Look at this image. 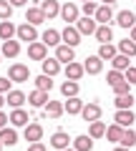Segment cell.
Here are the masks:
<instances>
[{
  "label": "cell",
  "mask_w": 136,
  "mask_h": 151,
  "mask_svg": "<svg viewBox=\"0 0 136 151\" xmlns=\"http://www.w3.org/2000/svg\"><path fill=\"white\" fill-rule=\"evenodd\" d=\"M8 78L15 81V83H23V81L30 78V70H28V65H23V63H13L10 70H8Z\"/></svg>",
  "instance_id": "1"
},
{
  "label": "cell",
  "mask_w": 136,
  "mask_h": 151,
  "mask_svg": "<svg viewBox=\"0 0 136 151\" xmlns=\"http://www.w3.org/2000/svg\"><path fill=\"white\" fill-rule=\"evenodd\" d=\"M76 28H78V33H81V35H96V20H93V18H88V15L78 18V20H76Z\"/></svg>",
  "instance_id": "2"
},
{
  "label": "cell",
  "mask_w": 136,
  "mask_h": 151,
  "mask_svg": "<svg viewBox=\"0 0 136 151\" xmlns=\"http://www.w3.org/2000/svg\"><path fill=\"white\" fill-rule=\"evenodd\" d=\"M60 40H65V45H78L81 43V33H78V28H73V25H65V30L60 33Z\"/></svg>",
  "instance_id": "3"
},
{
  "label": "cell",
  "mask_w": 136,
  "mask_h": 151,
  "mask_svg": "<svg viewBox=\"0 0 136 151\" xmlns=\"http://www.w3.org/2000/svg\"><path fill=\"white\" fill-rule=\"evenodd\" d=\"M83 68H86V73H91V76L101 73V68H104V58H101V55H88L86 63H83Z\"/></svg>",
  "instance_id": "4"
},
{
  "label": "cell",
  "mask_w": 136,
  "mask_h": 151,
  "mask_svg": "<svg viewBox=\"0 0 136 151\" xmlns=\"http://www.w3.org/2000/svg\"><path fill=\"white\" fill-rule=\"evenodd\" d=\"M28 55L33 60H45L48 58V48H45V43H30L28 45Z\"/></svg>",
  "instance_id": "5"
},
{
  "label": "cell",
  "mask_w": 136,
  "mask_h": 151,
  "mask_svg": "<svg viewBox=\"0 0 136 151\" xmlns=\"http://www.w3.org/2000/svg\"><path fill=\"white\" fill-rule=\"evenodd\" d=\"M38 38V33H35V25H30V23H23V25H18V40H35Z\"/></svg>",
  "instance_id": "6"
},
{
  "label": "cell",
  "mask_w": 136,
  "mask_h": 151,
  "mask_svg": "<svg viewBox=\"0 0 136 151\" xmlns=\"http://www.w3.org/2000/svg\"><path fill=\"white\" fill-rule=\"evenodd\" d=\"M81 116H83V121H98L101 119V106H98V103H86L83 111H81Z\"/></svg>",
  "instance_id": "7"
},
{
  "label": "cell",
  "mask_w": 136,
  "mask_h": 151,
  "mask_svg": "<svg viewBox=\"0 0 136 151\" xmlns=\"http://www.w3.org/2000/svg\"><path fill=\"white\" fill-rule=\"evenodd\" d=\"M25 20L30 23V25H40L43 20H48V15H45L40 8H28V13H25Z\"/></svg>",
  "instance_id": "8"
},
{
  "label": "cell",
  "mask_w": 136,
  "mask_h": 151,
  "mask_svg": "<svg viewBox=\"0 0 136 151\" xmlns=\"http://www.w3.org/2000/svg\"><path fill=\"white\" fill-rule=\"evenodd\" d=\"M28 101H30V106H35V108H40V106H45V103L50 101L48 98V91H40V88H35V91L28 96Z\"/></svg>",
  "instance_id": "9"
},
{
  "label": "cell",
  "mask_w": 136,
  "mask_h": 151,
  "mask_svg": "<svg viewBox=\"0 0 136 151\" xmlns=\"http://www.w3.org/2000/svg\"><path fill=\"white\" fill-rule=\"evenodd\" d=\"M40 136H43V126L40 124H28L25 126V141L35 144V141H40Z\"/></svg>",
  "instance_id": "10"
},
{
  "label": "cell",
  "mask_w": 136,
  "mask_h": 151,
  "mask_svg": "<svg viewBox=\"0 0 136 151\" xmlns=\"http://www.w3.org/2000/svg\"><path fill=\"white\" fill-rule=\"evenodd\" d=\"M86 73V68H83L81 63H65V78H71V81H78V78H81V76Z\"/></svg>",
  "instance_id": "11"
},
{
  "label": "cell",
  "mask_w": 136,
  "mask_h": 151,
  "mask_svg": "<svg viewBox=\"0 0 136 151\" xmlns=\"http://www.w3.org/2000/svg\"><path fill=\"white\" fill-rule=\"evenodd\" d=\"M68 141H71V139H68L65 131H55V134L50 136V146H53V149H60V151L68 149Z\"/></svg>",
  "instance_id": "12"
},
{
  "label": "cell",
  "mask_w": 136,
  "mask_h": 151,
  "mask_svg": "<svg viewBox=\"0 0 136 151\" xmlns=\"http://www.w3.org/2000/svg\"><path fill=\"white\" fill-rule=\"evenodd\" d=\"M116 23H119L121 28H134L136 25V15L131 10H121L119 15H116Z\"/></svg>",
  "instance_id": "13"
},
{
  "label": "cell",
  "mask_w": 136,
  "mask_h": 151,
  "mask_svg": "<svg viewBox=\"0 0 136 151\" xmlns=\"http://www.w3.org/2000/svg\"><path fill=\"white\" fill-rule=\"evenodd\" d=\"M55 58H58L60 63H71V60L76 58V53H73L71 45H58V48H55Z\"/></svg>",
  "instance_id": "14"
},
{
  "label": "cell",
  "mask_w": 136,
  "mask_h": 151,
  "mask_svg": "<svg viewBox=\"0 0 136 151\" xmlns=\"http://www.w3.org/2000/svg\"><path fill=\"white\" fill-rule=\"evenodd\" d=\"M40 10L48 18H55L60 13V5H58V0H40Z\"/></svg>",
  "instance_id": "15"
},
{
  "label": "cell",
  "mask_w": 136,
  "mask_h": 151,
  "mask_svg": "<svg viewBox=\"0 0 136 151\" xmlns=\"http://www.w3.org/2000/svg\"><path fill=\"white\" fill-rule=\"evenodd\" d=\"M116 124L124 126V129L134 124V113H131V108H119V111H116Z\"/></svg>",
  "instance_id": "16"
},
{
  "label": "cell",
  "mask_w": 136,
  "mask_h": 151,
  "mask_svg": "<svg viewBox=\"0 0 136 151\" xmlns=\"http://www.w3.org/2000/svg\"><path fill=\"white\" fill-rule=\"evenodd\" d=\"M0 50H3V55H8V58H15V55L20 53V43L13 40V38H10V40H3V48H0Z\"/></svg>",
  "instance_id": "17"
},
{
  "label": "cell",
  "mask_w": 136,
  "mask_h": 151,
  "mask_svg": "<svg viewBox=\"0 0 136 151\" xmlns=\"http://www.w3.org/2000/svg\"><path fill=\"white\" fill-rule=\"evenodd\" d=\"M60 15H63V20H65V23L78 20V5H73V3H65V5L60 8Z\"/></svg>",
  "instance_id": "18"
},
{
  "label": "cell",
  "mask_w": 136,
  "mask_h": 151,
  "mask_svg": "<svg viewBox=\"0 0 136 151\" xmlns=\"http://www.w3.org/2000/svg\"><path fill=\"white\" fill-rule=\"evenodd\" d=\"M60 93H63L65 98L78 96V81H71V78H65V81L60 83Z\"/></svg>",
  "instance_id": "19"
},
{
  "label": "cell",
  "mask_w": 136,
  "mask_h": 151,
  "mask_svg": "<svg viewBox=\"0 0 136 151\" xmlns=\"http://www.w3.org/2000/svg\"><path fill=\"white\" fill-rule=\"evenodd\" d=\"M93 18H96L98 23H104V25H109V23L114 20V10H111V5H101V8L96 10V15H93Z\"/></svg>",
  "instance_id": "20"
},
{
  "label": "cell",
  "mask_w": 136,
  "mask_h": 151,
  "mask_svg": "<svg viewBox=\"0 0 136 151\" xmlns=\"http://www.w3.org/2000/svg\"><path fill=\"white\" fill-rule=\"evenodd\" d=\"M40 65H43V73L45 76H55L60 70V60L58 58H45V60H40Z\"/></svg>",
  "instance_id": "21"
},
{
  "label": "cell",
  "mask_w": 136,
  "mask_h": 151,
  "mask_svg": "<svg viewBox=\"0 0 136 151\" xmlns=\"http://www.w3.org/2000/svg\"><path fill=\"white\" fill-rule=\"evenodd\" d=\"M13 35H18V28L10 20H3L0 23V40H10Z\"/></svg>",
  "instance_id": "22"
},
{
  "label": "cell",
  "mask_w": 136,
  "mask_h": 151,
  "mask_svg": "<svg viewBox=\"0 0 136 151\" xmlns=\"http://www.w3.org/2000/svg\"><path fill=\"white\" fill-rule=\"evenodd\" d=\"M63 111H65V106L60 101H48L45 103V116H50V119H58Z\"/></svg>",
  "instance_id": "23"
},
{
  "label": "cell",
  "mask_w": 136,
  "mask_h": 151,
  "mask_svg": "<svg viewBox=\"0 0 136 151\" xmlns=\"http://www.w3.org/2000/svg\"><path fill=\"white\" fill-rule=\"evenodd\" d=\"M5 101H8V106L20 108L23 103L28 101V98H25V93H20V91H8V98H5Z\"/></svg>",
  "instance_id": "24"
},
{
  "label": "cell",
  "mask_w": 136,
  "mask_h": 151,
  "mask_svg": "<svg viewBox=\"0 0 136 151\" xmlns=\"http://www.w3.org/2000/svg\"><path fill=\"white\" fill-rule=\"evenodd\" d=\"M28 121L30 119H28V113L23 111V108H15V111L10 113V124L13 126H28Z\"/></svg>",
  "instance_id": "25"
},
{
  "label": "cell",
  "mask_w": 136,
  "mask_h": 151,
  "mask_svg": "<svg viewBox=\"0 0 136 151\" xmlns=\"http://www.w3.org/2000/svg\"><path fill=\"white\" fill-rule=\"evenodd\" d=\"M73 149H76V151H91L93 149V139H91V136H86V134L78 136V139L73 141Z\"/></svg>",
  "instance_id": "26"
},
{
  "label": "cell",
  "mask_w": 136,
  "mask_h": 151,
  "mask_svg": "<svg viewBox=\"0 0 136 151\" xmlns=\"http://www.w3.org/2000/svg\"><path fill=\"white\" fill-rule=\"evenodd\" d=\"M96 38H98V43H111V38H114L111 25H98L96 28Z\"/></svg>",
  "instance_id": "27"
},
{
  "label": "cell",
  "mask_w": 136,
  "mask_h": 151,
  "mask_svg": "<svg viewBox=\"0 0 136 151\" xmlns=\"http://www.w3.org/2000/svg\"><path fill=\"white\" fill-rule=\"evenodd\" d=\"M88 136H91V139H101V136H106V124H104V121H91Z\"/></svg>",
  "instance_id": "28"
},
{
  "label": "cell",
  "mask_w": 136,
  "mask_h": 151,
  "mask_svg": "<svg viewBox=\"0 0 136 151\" xmlns=\"http://www.w3.org/2000/svg\"><path fill=\"white\" fill-rule=\"evenodd\" d=\"M0 141L5 146H13L18 141V134H15V129H0Z\"/></svg>",
  "instance_id": "29"
},
{
  "label": "cell",
  "mask_w": 136,
  "mask_h": 151,
  "mask_svg": "<svg viewBox=\"0 0 136 151\" xmlns=\"http://www.w3.org/2000/svg\"><path fill=\"white\" fill-rule=\"evenodd\" d=\"M98 55H101L104 60H114L119 53H116V48H114L111 43H101V48H98Z\"/></svg>",
  "instance_id": "30"
},
{
  "label": "cell",
  "mask_w": 136,
  "mask_h": 151,
  "mask_svg": "<svg viewBox=\"0 0 136 151\" xmlns=\"http://www.w3.org/2000/svg\"><path fill=\"white\" fill-rule=\"evenodd\" d=\"M114 103H116V111H119V108H131L136 103V98L131 96V93H124V96H116Z\"/></svg>",
  "instance_id": "31"
},
{
  "label": "cell",
  "mask_w": 136,
  "mask_h": 151,
  "mask_svg": "<svg viewBox=\"0 0 136 151\" xmlns=\"http://www.w3.org/2000/svg\"><path fill=\"white\" fill-rule=\"evenodd\" d=\"M119 50H121L124 55H129V58H131V55H136V40H131V38L121 40V43H119Z\"/></svg>",
  "instance_id": "32"
},
{
  "label": "cell",
  "mask_w": 136,
  "mask_h": 151,
  "mask_svg": "<svg viewBox=\"0 0 136 151\" xmlns=\"http://www.w3.org/2000/svg\"><path fill=\"white\" fill-rule=\"evenodd\" d=\"M43 43H45V45H58V43H60V33L53 30V28H48V30L43 33Z\"/></svg>",
  "instance_id": "33"
},
{
  "label": "cell",
  "mask_w": 136,
  "mask_h": 151,
  "mask_svg": "<svg viewBox=\"0 0 136 151\" xmlns=\"http://www.w3.org/2000/svg\"><path fill=\"white\" fill-rule=\"evenodd\" d=\"M106 136H109V141H116V144H119L121 136H124V126H119V124L109 126V129H106Z\"/></svg>",
  "instance_id": "34"
},
{
  "label": "cell",
  "mask_w": 136,
  "mask_h": 151,
  "mask_svg": "<svg viewBox=\"0 0 136 151\" xmlns=\"http://www.w3.org/2000/svg\"><path fill=\"white\" fill-rule=\"evenodd\" d=\"M50 78H53V76H38V78H35V88H40V91H50V88H53V81H50Z\"/></svg>",
  "instance_id": "35"
},
{
  "label": "cell",
  "mask_w": 136,
  "mask_h": 151,
  "mask_svg": "<svg viewBox=\"0 0 136 151\" xmlns=\"http://www.w3.org/2000/svg\"><path fill=\"white\" fill-rule=\"evenodd\" d=\"M65 111H68V113H81L83 111V101H78L76 96L68 98V101H65Z\"/></svg>",
  "instance_id": "36"
},
{
  "label": "cell",
  "mask_w": 136,
  "mask_h": 151,
  "mask_svg": "<svg viewBox=\"0 0 136 151\" xmlns=\"http://www.w3.org/2000/svg\"><path fill=\"white\" fill-rule=\"evenodd\" d=\"M111 65H114L116 70H126V68H131V65H129V55L119 53V55H116L114 60H111Z\"/></svg>",
  "instance_id": "37"
},
{
  "label": "cell",
  "mask_w": 136,
  "mask_h": 151,
  "mask_svg": "<svg viewBox=\"0 0 136 151\" xmlns=\"http://www.w3.org/2000/svg\"><path fill=\"white\" fill-rule=\"evenodd\" d=\"M121 146H134L136 144V131H131V129H124V136H121V141H119Z\"/></svg>",
  "instance_id": "38"
},
{
  "label": "cell",
  "mask_w": 136,
  "mask_h": 151,
  "mask_svg": "<svg viewBox=\"0 0 136 151\" xmlns=\"http://www.w3.org/2000/svg\"><path fill=\"white\" fill-rule=\"evenodd\" d=\"M10 15H13V5L8 0H0V18L3 20H10Z\"/></svg>",
  "instance_id": "39"
},
{
  "label": "cell",
  "mask_w": 136,
  "mask_h": 151,
  "mask_svg": "<svg viewBox=\"0 0 136 151\" xmlns=\"http://www.w3.org/2000/svg\"><path fill=\"white\" fill-rule=\"evenodd\" d=\"M111 88H114V93H116V96H124V93H131V83H129V81H119L116 86H111Z\"/></svg>",
  "instance_id": "40"
},
{
  "label": "cell",
  "mask_w": 136,
  "mask_h": 151,
  "mask_svg": "<svg viewBox=\"0 0 136 151\" xmlns=\"http://www.w3.org/2000/svg\"><path fill=\"white\" fill-rule=\"evenodd\" d=\"M106 81H109V86H116L119 81H126V76L121 73V70H116V68H114L109 76H106Z\"/></svg>",
  "instance_id": "41"
},
{
  "label": "cell",
  "mask_w": 136,
  "mask_h": 151,
  "mask_svg": "<svg viewBox=\"0 0 136 151\" xmlns=\"http://www.w3.org/2000/svg\"><path fill=\"white\" fill-rule=\"evenodd\" d=\"M96 10H98V5L93 3V0H88V3H83V15L93 18V15H96Z\"/></svg>",
  "instance_id": "42"
},
{
  "label": "cell",
  "mask_w": 136,
  "mask_h": 151,
  "mask_svg": "<svg viewBox=\"0 0 136 151\" xmlns=\"http://www.w3.org/2000/svg\"><path fill=\"white\" fill-rule=\"evenodd\" d=\"M126 81H129V83H136V65L126 68Z\"/></svg>",
  "instance_id": "43"
},
{
  "label": "cell",
  "mask_w": 136,
  "mask_h": 151,
  "mask_svg": "<svg viewBox=\"0 0 136 151\" xmlns=\"http://www.w3.org/2000/svg\"><path fill=\"white\" fill-rule=\"evenodd\" d=\"M10 78H0V93H8V91H10Z\"/></svg>",
  "instance_id": "44"
},
{
  "label": "cell",
  "mask_w": 136,
  "mask_h": 151,
  "mask_svg": "<svg viewBox=\"0 0 136 151\" xmlns=\"http://www.w3.org/2000/svg\"><path fill=\"white\" fill-rule=\"evenodd\" d=\"M28 151H45V146L40 144V141H35V144H30V146H28Z\"/></svg>",
  "instance_id": "45"
},
{
  "label": "cell",
  "mask_w": 136,
  "mask_h": 151,
  "mask_svg": "<svg viewBox=\"0 0 136 151\" xmlns=\"http://www.w3.org/2000/svg\"><path fill=\"white\" fill-rule=\"evenodd\" d=\"M5 121H10V119H8V116H5V113H3V111H0V129H5Z\"/></svg>",
  "instance_id": "46"
},
{
  "label": "cell",
  "mask_w": 136,
  "mask_h": 151,
  "mask_svg": "<svg viewBox=\"0 0 136 151\" xmlns=\"http://www.w3.org/2000/svg\"><path fill=\"white\" fill-rule=\"evenodd\" d=\"M8 3H10V5H13V8H18V5H25L28 0H8Z\"/></svg>",
  "instance_id": "47"
},
{
  "label": "cell",
  "mask_w": 136,
  "mask_h": 151,
  "mask_svg": "<svg viewBox=\"0 0 136 151\" xmlns=\"http://www.w3.org/2000/svg\"><path fill=\"white\" fill-rule=\"evenodd\" d=\"M114 151H131V149H129V146H116Z\"/></svg>",
  "instance_id": "48"
},
{
  "label": "cell",
  "mask_w": 136,
  "mask_h": 151,
  "mask_svg": "<svg viewBox=\"0 0 136 151\" xmlns=\"http://www.w3.org/2000/svg\"><path fill=\"white\" fill-rule=\"evenodd\" d=\"M131 40H136V25L131 28Z\"/></svg>",
  "instance_id": "49"
},
{
  "label": "cell",
  "mask_w": 136,
  "mask_h": 151,
  "mask_svg": "<svg viewBox=\"0 0 136 151\" xmlns=\"http://www.w3.org/2000/svg\"><path fill=\"white\" fill-rule=\"evenodd\" d=\"M104 3H106V5H111V3H116V0H104Z\"/></svg>",
  "instance_id": "50"
},
{
  "label": "cell",
  "mask_w": 136,
  "mask_h": 151,
  "mask_svg": "<svg viewBox=\"0 0 136 151\" xmlns=\"http://www.w3.org/2000/svg\"><path fill=\"white\" fill-rule=\"evenodd\" d=\"M3 103H5V101H3V96H0V108H3Z\"/></svg>",
  "instance_id": "51"
},
{
  "label": "cell",
  "mask_w": 136,
  "mask_h": 151,
  "mask_svg": "<svg viewBox=\"0 0 136 151\" xmlns=\"http://www.w3.org/2000/svg\"><path fill=\"white\" fill-rule=\"evenodd\" d=\"M63 151H76V149H63Z\"/></svg>",
  "instance_id": "52"
},
{
  "label": "cell",
  "mask_w": 136,
  "mask_h": 151,
  "mask_svg": "<svg viewBox=\"0 0 136 151\" xmlns=\"http://www.w3.org/2000/svg\"><path fill=\"white\" fill-rule=\"evenodd\" d=\"M3 146H5V144H3V141H0V149H3Z\"/></svg>",
  "instance_id": "53"
},
{
  "label": "cell",
  "mask_w": 136,
  "mask_h": 151,
  "mask_svg": "<svg viewBox=\"0 0 136 151\" xmlns=\"http://www.w3.org/2000/svg\"><path fill=\"white\" fill-rule=\"evenodd\" d=\"M83 3H88V0H83Z\"/></svg>",
  "instance_id": "54"
},
{
  "label": "cell",
  "mask_w": 136,
  "mask_h": 151,
  "mask_svg": "<svg viewBox=\"0 0 136 151\" xmlns=\"http://www.w3.org/2000/svg\"><path fill=\"white\" fill-rule=\"evenodd\" d=\"M0 55H3V50H0Z\"/></svg>",
  "instance_id": "55"
}]
</instances>
